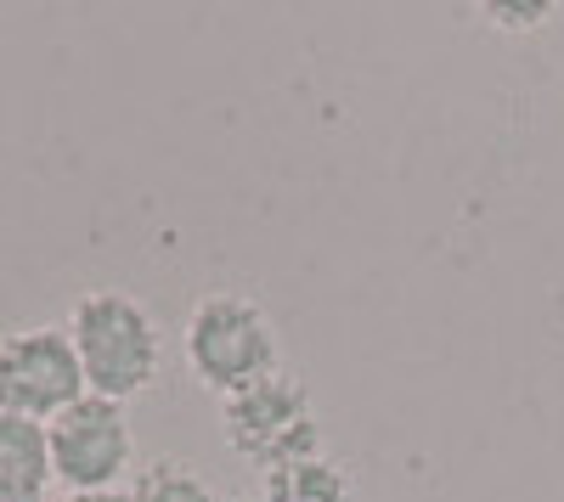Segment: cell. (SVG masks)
<instances>
[{
  "label": "cell",
  "instance_id": "obj_1",
  "mask_svg": "<svg viewBox=\"0 0 564 502\" xmlns=\"http://www.w3.org/2000/svg\"><path fill=\"white\" fill-rule=\"evenodd\" d=\"M68 339L85 368V390L102 401H135L164 373V334L159 316L124 288H85L68 305Z\"/></svg>",
  "mask_w": 564,
  "mask_h": 502
},
{
  "label": "cell",
  "instance_id": "obj_2",
  "mask_svg": "<svg viewBox=\"0 0 564 502\" xmlns=\"http://www.w3.org/2000/svg\"><path fill=\"white\" fill-rule=\"evenodd\" d=\"M181 356L209 395H238L282 368V334L271 323V310L254 294L238 288H215L193 305L181 328Z\"/></svg>",
  "mask_w": 564,
  "mask_h": 502
},
{
  "label": "cell",
  "instance_id": "obj_3",
  "mask_svg": "<svg viewBox=\"0 0 564 502\" xmlns=\"http://www.w3.org/2000/svg\"><path fill=\"white\" fill-rule=\"evenodd\" d=\"M220 440L260 474L322 458V418H316V401H311L305 379L276 368L271 379L226 395L220 401Z\"/></svg>",
  "mask_w": 564,
  "mask_h": 502
},
{
  "label": "cell",
  "instance_id": "obj_4",
  "mask_svg": "<svg viewBox=\"0 0 564 502\" xmlns=\"http://www.w3.org/2000/svg\"><path fill=\"white\" fill-rule=\"evenodd\" d=\"M90 395L68 328H12L0 334V413L52 424Z\"/></svg>",
  "mask_w": 564,
  "mask_h": 502
},
{
  "label": "cell",
  "instance_id": "obj_5",
  "mask_svg": "<svg viewBox=\"0 0 564 502\" xmlns=\"http://www.w3.org/2000/svg\"><path fill=\"white\" fill-rule=\"evenodd\" d=\"M52 429V469L63 491H119V480L135 469V429L119 401L79 395Z\"/></svg>",
  "mask_w": 564,
  "mask_h": 502
},
{
  "label": "cell",
  "instance_id": "obj_6",
  "mask_svg": "<svg viewBox=\"0 0 564 502\" xmlns=\"http://www.w3.org/2000/svg\"><path fill=\"white\" fill-rule=\"evenodd\" d=\"M52 485H57L52 429L0 413V502H45Z\"/></svg>",
  "mask_w": 564,
  "mask_h": 502
},
{
  "label": "cell",
  "instance_id": "obj_7",
  "mask_svg": "<svg viewBox=\"0 0 564 502\" xmlns=\"http://www.w3.org/2000/svg\"><path fill=\"white\" fill-rule=\"evenodd\" d=\"M260 502H356V480H350L345 463H334L322 451V458L271 469L260 480Z\"/></svg>",
  "mask_w": 564,
  "mask_h": 502
},
{
  "label": "cell",
  "instance_id": "obj_8",
  "mask_svg": "<svg viewBox=\"0 0 564 502\" xmlns=\"http://www.w3.org/2000/svg\"><path fill=\"white\" fill-rule=\"evenodd\" d=\"M130 496H135V502H220L215 485H209L193 463H181V458H159V463H148V469H135Z\"/></svg>",
  "mask_w": 564,
  "mask_h": 502
},
{
  "label": "cell",
  "instance_id": "obj_9",
  "mask_svg": "<svg viewBox=\"0 0 564 502\" xmlns=\"http://www.w3.org/2000/svg\"><path fill=\"white\" fill-rule=\"evenodd\" d=\"M480 18L491 23V29H508V34H531V29H542L547 18H553V7L547 0H491V7H480Z\"/></svg>",
  "mask_w": 564,
  "mask_h": 502
},
{
  "label": "cell",
  "instance_id": "obj_10",
  "mask_svg": "<svg viewBox=\"0 0 564 502\" xmlns=\"http://www.w3.org/2000/svg\"><path fill=\"white\" fill-rule=\"evenodd\" d=\"M57 502H135V496L119 485V491H63Z\"/></svg>",
  "mask_w": 564,
  "mask_h": 502
},
{
  "label": "cell",
  "instance_id": "obj_11",
  "mask_svg": "<svg viewBox=\"0 0 564 502\" xmlns=\"http://www.w3.org/2000/svg\"><path fill=\"white\" fill-rule=\"evenodd\" d=\"M243 502H249V496H243Z\"/></svg>",
  "mask_w": 564,
  "mask_h": 502
}]
</instances>
